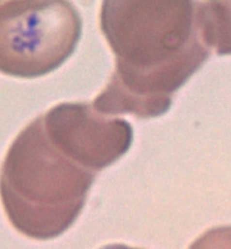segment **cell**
<instances>
[{"instance_id": "7a4b0ae2", "label": "cell", "mask_w": 231, "mask_h": 249, "mask_svg": "<svg viewBox=\"0 0 231 249\" xmlns=\"http://www.w3.org/2000/svg\"><path fill=\"white\" fill-rule=\"evenodd\" d=\"M96 175L51 142L39 116L16 136L0 168L2 209L23 236L52 240L79 218Z\"/></svg>"}, {"instance_id": "8992f818", "label": "cell", "mask_w": 231, "mask_h": 249, "mask_svg": "<svg viewBox=\"0 0 231 249\" xmlns=\"http://www.w3.org/2000/svg\"><path fill=\"white\" fill-rule=\"evenodd\" d=\"M189 249H231V225L210 229L199 236Z\"/></svg>"}, {"instance_id": "5b68a950", "label": "cell", "mask_w": 231, "mask_h": 249, "mask_svg": "<svg viewBox=\"0 0 231 249\" xmlns=\"http://www.w3.org/2000/svg\"><path fill=\"white\" fill-rule=\"evenodd\" d=\"M198 19L206 46L219 56L231 55V0H202Z\"/></svg>"}, {"instance_id": "52a82bcc", "label": "cell", "mask_w": 231, "mask_h": 249, "mask_svg": "<svg viewBox=\"0 0 231 249\" xmlns=\"http://www.w3.org/2000/svg\"><path fill=\"white\" fill-rule=\"evenodd\" d=\"M101 249H139V248H132L125 245H109V246H104V247H102Z\"/></svg>"}, {"instance_id": "6da1fadb", "label": "cell", "mask_w": 231, "mask_h": 249, "mask_svg": "<svg viewBox=\"0 0 231 249\" xmlns=\"http://www.w3.org/2000/svg\"><path fill=\"white\" fill-rule=\"evenodd\" d=\"M198 0H102L99 26L115 70L92 106L102 114L153 118L205 65Z\"/></svg>"}, {"instance_id": "277c9868", "label": "cell", "mask_w": 231, "mask_h": 249, "mask_svg": "<svg viewBox=\"0 0 231 249\" xmlns=\"http://www.w3.org/2000/svg\"><path fill=\"white\" fill-rule=\"evenodd\" d=\"M51 142L65 156L98 174L132 145L133 130L123 118L106 116L86 102H65L43 114Z\"/></svg>"}, {"instance_id": "3957f363", "label": "cell", "mask_w": 231, "mask_h": 249, "mask_svg": "<svg viewBox=\"0 0 231 249\" xmlns=\"http://www.w3.org/2000/svg\"><path fill=\"white\" fill-rule=\"evenodd\" d=\"M81 29V17L69 0H5L0 73L27 79L48 74L72 56Z\"/></svg>"}]
</instances>
